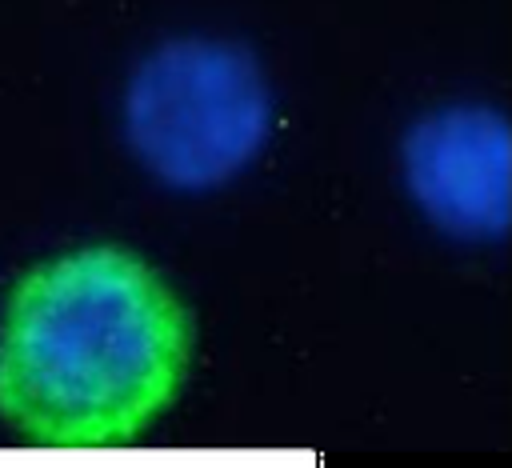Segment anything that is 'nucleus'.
Listing matches in <instances>:
<instances>
[{
  "label": "nucleus",
  "mask_w": 512,
  "mask_h": 468,
  "mask_svg": "<svg viewBox=\"0 0 512 468\" xmlns=\"http://www.w3.org/2000/svg\"><path fill=\"white\" fill-rule=\"evenodd\" d=\"M188 352V312L140 256L76 248L12 288L0 412L32 444H128L184 384Z\"/></svg>",
  "instance_id": "obj_1"
},
{
  "label": "nucleus",
  "mask_w": 512,
  "mask_h": 468,
  "mask_svg": "<svg viewBox=\"0 0 512 468\" xmlns=\"http://www.w3.org/2000/svg\"><path fill=\"white\" fill-rule=\"evenodd\" d=\"M272 132L260 64L224 40H168L140 60L124 92V136L168 188L232 180Z\"/></svg>",
  "instance_id": "obj_2"
},
{
  "label": "nucleus",
  "mask_w": 512,
  "mask_h": 468,
  "mask_svg": "<svg viewBox=\"0 0 512 468\" xmlns=\"http://www.w3.org/2000/svg\"><path fill=\"white\" fill-rule=\"evenodd\" d=\"M404 180L424 216L464 240H496L512 220V132L484 104H448L412 124Z\"/></svg>",
  "instance_id": "obj_3"
}]
</instances>
